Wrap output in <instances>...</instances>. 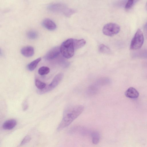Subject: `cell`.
Instances as JSON below:
<instances>
[{"label":"cell","instance_id":"cell-1","mask_svg":"<svg viewBox=\"0 0 147 147\" xmlns=\"http://www.w3.org/2000/svg\"><path fill=\"white\" fill-rule=\"evenodd\" d=\"M84 107L78 105L70 106L66 108L63 112L62 120L57 128L60 131L69 126L83 112Z\"/></svg>","mask_w":147,"mask_h":147},{"label":"cell","instance_id":"cell-2","mask_svg":"<svg viewBox=\"0 0 147 147\" xmlns=\"http://www.w3.org/2000/svg\"><path fill=\"white\" fill-rule=\"evenodd\" d=\"M60 53L65 58L69 59L72 57L75 50L73 39L69 38L64 41L60 47Z\"/></svg>","mask_w":147,"mask_h":147},{"label":"cell","instance_id":"cell-3","mask_svg":"<svg viewBox=\"0 0 147 147\" xmlns=\"http://www.w3.org/2000/svg\"><path fill=\"white\" fill-rule=\"evenodd\" d=\"M144 40L143 32L140 29H138L132 39L130 45V49L136 50L142 47Z\"/></svg>","mask_w":147,"mask_h":147},{"label":"cell","instance_id":"cell-4","mask_svg":"<svg viewBox=\"0 0 147 147\" xmlns=\"http://www.w3.org/2000/svg\"><path fill=\"white\" fill-rule=\"evenodd\" d=\"M63 76V75L62 73L57 74L50 84L42 90H38L37 93L39 94H42L51 91L58 86L62 80Z\"/></svg>","mask_w":147,"mask_h":147},{"label":"cell","instance_id":"cell-5","mask_svg":"<svg viewBox=\"0 0 147 147\" xmlns=\"http://www.w3.org/2000/svg\"><path fill=\"white\" fill-rule=\"evenodd\" d=\"M120 30V26L117 24L113 23H109L105 25L102 30L104 34L110 36L117 34Z\"/></svg>","mask_w":147,"mask_h":147},{"label":"cell","instance_id":"cell-6","mask_svg":"<svg viewBox=\"0 0 147 147\" xmlns=\"http://www.w3.org/2000/svg\"><path fill=\"white\" fill-rule=\"evenodd\" d=\"M60 53V47H55L48 51L45 55L44 58L47 60H52L57 57Z\"/></svg>","mask_w":147,"mask_h":147},{"label":"cell","instance_id":"cell-7","mask_svg":"<svg viewBox=\"0 0 147 147\" xmlns=\"http://www.w3.org/2000/svg\"><path fill=\"white\" fill-rule=\"evenodd\" d=\"M42 25L47 29L52 31L55 30L56 25L52 20L49 18H46L42 22Z\"/></svg>","mask_w":147,"mask_h":147},{"label":"cell","instance_id":"cell-8","mask_svg":"<svg viewBox=\"0 0 147 147\" xmlns=\"http://www.w3.org/2000/svg\"><path fill=\"white\" fill-rule=\"evenodd\" d=\"M125 94L126 97L131 98H136L139 96V93L134 88L131 87L125 92Z\"/></svg>","mask_w":147,"mask_h":147},{"label":"cell","instance_id":"cell-9","mask_svg":"<svg viewBox=\"0 0 147 147\" xmlns=\"http://www.w3.org/2000/svg\"><path fill=\"white\" fill-rule=\"evenodd\" d=\"M22 54L26 57H30L33 55L34 53L33 47L31 46H27L22 48L21 50Z\"/></svg>","mask_w":147,"mask_h":147},{"label":"cell","instance_id":"cell-10","mask_svg":"<svg viewBox=\"0 0 147 147\" xmlns=\"http://www.w3.org/2000/svg\"><path fill=\"white\" fill-rule=\"evenodd\" d=\"M17 124L16 121L14 119H10L5 121L3 125V128L5 130H10L13 129Z\"/></svg>","mask_w":147,"mask_h":147},{"label":"cell","instance_id":"cell-11","mask_svg":"<svg viewBox=\"0 0 147 147\" xmlns=\"http://www.w3.org/2000/svg\"><path fill=\"white\" fill-rule=\"evenodd\" d=\"M73 42L75 50L83 47L86 44V41L84 39L77 40L73 39Z\"/></svg>","mask_w":147,"mask_h":147},{"label":"cell","instance_id":"cell-12","mask_svg":"<svg viewBox=\"0 0 147 147\" xmlns=\"http://www.w3.org/2000/svg\"><path fill=\"white\" fill-rule=\"evenodd\" d=\"M41 59V58L39 57L28 64L27 67L28 70L30 71H33L35 69Z\"/></svg>","mask_w":147,"mask_h":147},{"label":"cell","instance_id":"cell-13","mask_svg":"<svg viewBox=\"0 0 147 147\" xmlns=\"http://www.w3.org/2000/svg\"><path fill=\"white\" fill-rule=\"evenodd\" d=\"M92 143L97 144L99 142L100 138V135L97 131H93L91 134Z\"/></svg>","mask_w":147,"mask_h":147},{"label":"cell","instance_id":"cell-14","mask_svg":"<svg viewBox=\"0 0 147 147\" xmlns=\"http://www.w3.org/2000/svg\"><path fill=\"white\" fill-rule=\"evenodd\" d=\"M49 68L47 66H43L40 67L38 69V72L41 76L48 74L50 72Z\"/></svg>","mask_w":147,"mask_h":147},{"label":"cell","instance_id":"cell-15","mask_svg":"<svg viewBox=\"0 0 147 147\" xmlns=\"http://www.w3.org/2000/svg\"><path fill=\"white\" fill-rule=\"evenodd\" d=\"M28 37L30 39L34 40L37 38L38 34L34 30H30L27 34Z\"/></svg>","mask_w":147,"mask_h":147},{"label":"cell","instance_id":"cell-16","mask_svg":"<svg viewBox=\"0 0 147 147\" xmlns=\"http://www.w3.org/2000/svg\"><path fill=\"white\" fill-rule=\"evenodd\" d=\"M35 85L39 90H42L46 86L45 83L38 79L35 80Z\"/></svg>","mask_w":147,"mask_h":147},{"label":"cell","instance_id":"cell-17","mask_svg":"<svg viewBox=\"0 0 147 147\" xmlns=\"http://www.w3.org/2000/svg\"><path fill=\"white\" fill-rule=\"evenodd\" d=\"M99 50L100 52L105 54H109L111 52L110 49L104 44H101L100 45Z\"/></svg>","mask_w":147,"mask_h":147},{"label":"cell","instance_id":"cell-18","mask_svg":"<svg viewBox=\"0 0 147 147\" xmlns=\"http://www.w3.org/2000/svg\"><path fill=\"white\" fill-rule=\"evenodd\" d=\"M138 0H130L127 1L125 6L126 9H128L131 8L136 3Z\"/></svg>","mask_w":147,"mask_h":147},{"label":"cell","instance_id":"cell-19","mask_svg":"<svg viewBox=\"0 0 147 147\" xmlns=\"http://www.w3.org/2000/svg\"><path fill=\"white\" fill-rule=\"evenodd\" d=\"M31 140V137L29 136H26L21 141L20 145H22L29 142Z\"/></svg>","mask_w":147,"mask_h":147},{"label":"cell","instance_id":"cell-20","mask_svg":"<svg viewBox=\"0 0 147 147\" xmlns=\"http://www.w3.org/2000/svg\"><path fill=\"white\" fill-rule=\"evenodd\" d=\"M28 101L26 100H25L23 102L22 108L24 111H26L28 109Z\"/></svg>","mask_w":147,"mask_h":147},{"label":"cell","instance_id":"cell-21","mask_svg":"<svg viewBox=\"0 0 147 147\" xmlns=\"http://www.w3.org/2000/svg\"><path fill=\"white\" fill-rule=\"evenodd\" d=\"M144 31L145 33L146 36L147 38V22L144 25Z\"/></svg>","mask_w":147,"mask_h":147},{"label":"cell","instance_id":"cell-22","mask_svg":"<svg viewBox=\"0 0 147 147\" xmlns=\"http://www.w3.org/2000/svg\"><path fill=\"white\" fill-rule=\"evenodd\" d=\"M145 7H146V8L147 10V1L146 3Z\"/></svg>","mask_w":147,"mask_h":147}]
</instances>
